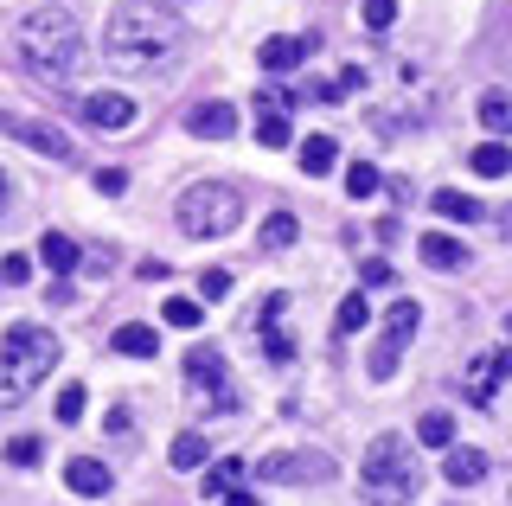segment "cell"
I'll use <instances>...</instances> for the list:
<instances>
[{
	"label": "cell",
	"mask_w": 512,
	"mask_h": 506,
	"mask_svg": "<svg viewBox=\"0 0 512 506\" xmlns=\"http://www.w3.org/2000/svg\"><path fill=\"white\" fill-rule=\"evenodd\" d=\"M7 462H13V468H32V462H39V442H32V436L7 442Z\"/></svg>",
	"instance_id": "e575fe53"
},
{
	"label": "cell",
	"mask_w": 512,
	"mask_h": 506,
	"mask_svg": "<svg viewBox=\"0 0 512 506\" xmlns=\"http://www.w3.org/2000/svg\"><path fill=\"white\" fill-rule=\"evenodd\" d=\"M167 462L186 468V474L205 468V436H199V430H180V436H173V449H167Z\"/></svg>",
	"instance_id": "603a6c76"
},
{
	"label": "cell",
	"mask_w": 512,
	"mask_h": 506,
	"mask_svg": "<svg viewBox=\"0 0 512 506\" xmlns=\"http://www.w3.org/2000/svg\"><path fill=\"white\" fill-rule=\"evenodd\" d=\"M109 481H116V474L96 462V455H77V462H64V487H71V494H84V500H103Z\"/></svg>",
	"instance_id": "7c38bea8"
},
{
	"label": "cell",
	"mask_w": 512,
	"mask_h": 506,
	"mask_svg": "<svg viewBox=\"0 0 512 506\" xmlns=\"http://www.w3.org/2000/svg\"><path fill=\"white\" fill-rule=\"evenodd\" d=\"M506 340H512V314H506Z\"/></svg>",
	"instance_id": "7bdbcfd3"
},
{
	"label": "cell",
	"mask_w": 512,
	"mask_h": 506,
	"mask_svg": "<svg viewBox=\"0 0 512 506\" xmlns=\"http://www.w3.org/2000/svg\"><path fill=\"white\" fill-rule=\"evenodd\" d=\"M84 404H90L84 385H64V391H58V423H84Z\"/></svg>",
	"instance_id": "4dcf8cb0"
},
{
	"label": "cell",
	"mask_w": 512,
	"mask_h": 506,
	"mask_svg": "<svg viewBox=\"0 0 512 506\" xmlns=\"http://www.w3.org/2000/svg\"><path fill=\"white\" fill-rule=\"evenodd\" d=\"M474 116H480V129H487L493 141H500V135H512V90H487Z\"/></svg>",
	"instance_id": "ac0fdd59"
},
{
	"label": "cell",
	"mask_w": 512,
	"mask_h": 506,
	"mask_svg": "<svg viewBox=\"0 0 512 506\" xmlns=\"http://www.w3.org/2000/svg\"><path fill=\"white\" fill-rule=\"evenodd\" d=\"M167 321H173V327H199V321H205V308L192 302V295H173V302H167Z\"/></svg>",
	"instance_id": "1f68e13d"
},
{
	"label": "cell",
	"mask_w": 512,
	"mask_h": 506,
	"mask_svg": "<svg viewBox=\"0 0 512 506\" xmlns=\"http://www.w3.org/2000/svg\"><path fill=\"white\" fill-rule=\"evenodd\" d=\"M186 129L205 135V141H224V135H237V109L231 103H192L186 109Z\"/></svg>",
	"instance_id": "4fadbf2b"
},
{
	"label": "cell",
	"mask_w": 512,
	"mask_h": 506,
	"mask_svg": "<svg viewBox=\"0 0 512 506\" xmlns=\"http://www.w3.org/2000/svg\"><path fill=\"white\" fill-rule=\"evenodd\" d=\"M333 84H340V97H346V90H365V71H359V65H346L340 77H333Z\"/></svg>",
	"instance_id": "ab89813d"
},
{
	"label": "cell",
	"mask_w": 512,
	"mask_h": 506,
	"mask_svg": "<svg viewBox=\"0 0 512 506\" xmlns=\"http://www.w3.org/2000/svg\"><path fill=\"white\" fill-rule=\"evenodd\" d=\"M256 141H263V148H288V141H295L288 109H263V116H256Z\"/></svg>",
	"instance_id": "d4e9b609"
},
{
	"label": "cell",
	"mask_w": 512,
	"mask_h": 506,
	"mask_svg": "<svg viewBox=\"0 0 512 506\" xmlns=\"http://www.w3.org/2000/svg\"><path fill=\"white\" fill-rule=\"evenodd\" d=\"M39 263H45L52 276H71V270H77V244H71L64 231H45V237H39Z\"/></svg>",
	"instance_id": "ffe728a7"
},
{
	"label": "cell",
	"mask_w": 512,
	"mask_h": 506,
	"mask_svg": "<svg viewBox=\"0 0 512 506\" xmlns=\"http://www.w3.org/2000/svg\"><path fill=\"white\" fill-rule=\"evenodd\" d=\"M359 282H365V289H384V282H391V263H384V257H372V263L359 270Z\"/></svg>",
	"instance_id": "8d00e7d4"
},
{
	"label": "cell",
	"mask_w": 512,
	"mask_h": 506,
	"mask_svg": "<svg viewBox=\"0 0 512 506\" xmlns=\"http://www.w3.org/2000/svg\"><path fill=\"white\" fill-rule=\"evenodd\" d=\"M32 276V257H7L0 263V282H26Z\"/></svg>",
	"instance_id": "f35d334b"
},
{
	"label": "cell",
	"mask_w": 512,
	"mask_h": 506,
	"mask_svg": "<svg viewBox=\"0 0 512 506\" xmlns=\"http://www.w3.org/2000/svg\"><path fill=\"white\" fill-rule=\"evenodd\" d=\"M282 314H288V295H269V302L256 308V321H250V327H256V334H269V327H282Z\"/></svg>",
	"instance_id": "836d02e7"
},
{
	"label": "cell",
	"mask_w": 512,
	"mask_h": 506,
	"mask_svg": "<svg viewBox=\"0 0 512 506\" xmlns=\"http://www.w3.org/2000/svg\"><path fill=\"white\" fill-rule=\"evenodd\" d=\"M77 116H84L90 129H128V122H135V103H128L122 90H90V97L77 103Z\"/></svg>",
	"instance_id": "8fae6325"
},
{
	"label": "cell",
	"mask_w": 512,
	"mask_h": 506,
	"mask_svg": "<svg viewBox=\"0 0 512 506\" xmlns=\"http://www.w3.org/2000/svg\"><path fill=\"white\" fill-rule=\"evenodd\" d=\"M359 494L365 506H410L416 500V455L404 436H372L359 462Z\"/></svg>",
	"instance_id": "277c9868"
},
{
	"label": "cell",
	"mask_w": 512,
	"mask_h": 506,
	"mask_svg": "<svg viewBox=\"0 0 512 506\" xmlns=\"http://www.w3.org/2000/svg\"><path fill=\"white\" fill-rule=\"evenodd\" d=\"M58 359V334L39 321H20L0 334V410H20L32 391H39V378L52 372Z\"/></svg>",
	"instance_id": "3957f363"
},
{
	"label": "cell",
	"mask_w": 512,
	"mask_h": 506,
	"mask_svg": "<svg viewBox=\"0 0 512 506\" xmlns=\"http://www.w3.org/2000/svg\"><path fill=\"white\" fill-rule=\"evenodd\" d=\"M186 385L192 391H212L218 417H231V410H237V391L224 385V353H218V346H192V353H186Z\"/></svg>",
	"instance_id": "9c48e42d"
},
{
	"label": "cell",
	"mask_w": 512,
	"mask_h": 506,
	"mask_svg": "<svg viewBox=\"0 0 512 506\" xmlns=\"http://www.w3.org/2000/svg\"><path fill=\"white\" fill-rule=\"evenodd\" d=\"M468 161H474L480 180H500V173H512V148H506V141H480Z\"/></svg>",
	"instance_id": "44dd1931"
},
{
	"label": "cell",
	"mask_w": 512,
	"mask_h": 506,
	"mask_svg": "<svg viewBox=\"0 0 512 506\" xmlns=\"http://www.w3.org/2000/svg\"><path fill=\"white\" fill-rule=\"evenodd\" d=\"M122 186H128V173H122V167H103V173H96V193H109V199H116Z\"/></svg>",
	"instance_id": "74e56055"
},
{
	"label": "cell",
	"mask_w": 512,
	"mask_h": 506,
	"mask_svg": "<svg viewBox=\"0 0 512 506\" xmlns=\"http://www.w3.org/2000/svg\"><path fill=\"white\" fill-rule=\"evenodd\" d=\"M7 199H13V186H7V173H0V212H7Z\"/></svg>",
	"instance_id": "b9f144b4"
},
{
	"label": "cell",
	"mask_w": 512,
	"mask_h": 506,
	"mask_svg": "<svg viewBox=\"0 0 512 506\" xmlns=\"http://www.w3.org/2000/svg\"><path fill=\"white\" fill-rule=\"evenodd\" d=\"M365 321H372V302H365V295H346L340 314H333V334H359Z\"/></svg>",
	"instance_id": "4316f807"
},
{
	"label": "cell",
	"mask_w": 512,
	"mask_h": 506,
	"mask_svg": "<svg viewBox=\"0 0 512 506\" xmlns=\"http://www.w3.org/2000/svg\"><path fill=\"white\" fill-rule=\"evenodd\" d=\"M506 378H512V359L506 353H474L468 366H461V398H468L474 410H493V398H500Z\"/></svg>",
	"instance_id": "30bf717a"
},
{
	"label": "cell",
	"mask_w": 512,
	"mask_h": 506,
	"mask_svg": "<svg viewBox=\"0 0 512 506\" xmlns=\"http://www.w3.org/2000/svg\"><path fill=\"white\" fill-rule=\"evenodd\" d=\"M199 295H205V302H218V295H231V276H224V270H205V276H199Z\"/></svg>",
	"instance_id": "d590c367"
},
{
	"label": "cell",
	"mask_w": 512,
	"mask_h": 506,
	"mask_svg": "<svg viewBox=\"0 0 512 506\" xmlns=\"http://www.w3.org/2000/svg\"><path fill=\"white\" fill-rule=\"evenodd\" d=\"M256 468V481H269V487H308V481H327L333 462L327 455H314V449H276V455H263V462H250Z\"/></svg>",
	"instance_id": "ba28073f"
},
{
	"label": "cell",
	"mask_w": 512,
	"mask_h": 506,
	"mask_svg": "<svg viewBox=\"0 0 512 506\" xmlns=\"http://www.w3.org/2000/svg\"><path fill=\"white\" fill-rule=\"evenodd\" d=\"M333 161H340V148H333L327 135H308V141H301V167H308V173H333Z\"/></svg>",
	"instance_id": "484cf974"
},
{
	"label": "cell",
	"mask_w": 512,
	"mask_h": 506,
	"mask_svg": "<svg viewBox=\"0 0 512 506\" xmlns=\"http://www.w3.org/2000/svg\"><path fill=\"white\" fill-rule=\"evenodd\" d=\"M378 186H384V173H378L372 161H352V167H346V193H352V199H372Z\"/></svg>",
	"instance_id": "83f0119b"
},
{
	"label": "cell",
	"mask_w": 512,
	"mask_h": 506,
	"mask_svg": "<svg viewBox=\"0 0 512 506\" xmlns=\"http://www.w3.org/2000/svg\"><path fill=\"white\" fill-rule=\"evenodd\" d=\"M442 474H448V487H480V481H487V455H480V449H448Z\"/></svg>",
	"instance_id": "2e32d148"
},
{
	"label": "cell",
	"mask_w": 512,
	"mask_h": 506,
	"mask_svg": "<svg viewBox=\"0 0 512 506\" xmlns=\"http://www.w3.org/2000/svg\"><path fill=\"white\" fill-rule=\"evenodd\" d=\"M365 26H372V33H391V26H397V0H365Z\"/></svg>",
	"instance_id": "f546056e"
},
{
	"label": "cell",
	"mask_w": 512,
	"mask_h": 506,
	"mask_svg": "<svg viewBox=\"0 0 512 506\" xmlns=\"http://www.w3.org/2000/svg\"><path fill=\"white\" fill-rule=\"evenodd\" d=\"M416 250H423V263H429V270H461V263H468V250H461L448 231H429Z\"/></svg>",
	"instance_id": "d6986e66"
},
{
	"label": "cell",
	"mask_w": 512,
	"mask_h": 506,
	"mask_svg": "<svg viewBox=\"0 0 512 506\" xmlns=\"http://www.w3.org/2000/svg\"><path fill=\"white\" fill-rule=\"evenodd\" d=\"M173 218H180L186 237H231L237 225H244V199H237V186L205 180V186H186L180 193Z\"/></svg>",
	"instance_id": "5b68a950"
},
{
	"label": "cell",
	"mask_w": 512,
	"mask_h": 506,
	"mask_svg": "<svg viewBox=\"0 0 512 506\" xmlns=\"http://www.w3.org/2000/svg\"><path fill=\"white\" fill-rule=\"evenodd\" d=\"M13 58L39 90H64L77 71H84V26H77L71 7H32L13 33Z\"/></svg>",
	"instance_id": "7a4b0ae2"
},
{
	"label": "cell",
	"mask_w": 512,
	"mask_h": 506,
	"mask_svg": "<svg viewBox=\"0 0 512 506\" xmlns=\"http://www.w3.org/2000/svg\"><path fill=\"white\" fill-rule=\"evenodd\" d=\"M416 442H423V449H448V442H455V417H448V410H429V417L416 423Z\"/></svg>",
	"instance_id": "cb8c5ba5"
},
{
	"label": "cell",
	"mask_w": 512,
	"mask_h": 506,
	"mask_svg": "<svg viewBox=\"0 0 512 506\" xmlns=\"http://www.w3.org/2000/svg\"><path fill=\"white\" fill-rule=\"evenodd\" d=\"M0 135L26 141L32 154H45V161H58V167H71V161H77V141L64 135L58 122H39V116H13V109H0Z\"/></svg>",
	"instance_id": "52a82bcc"
},
{
	"label": "cell",
	"mask_w": 512,
	"mask_h": 506,
	"mask_svg": "<svg viewBox=\"0 0 512 506\" xmlns=\"http://www.w3.org/2000/svg\"><path fill=\"white\" fill-rule=\"evenodd\" d=\"M180 13L160 7V0H122L103 26V58L128 77H148V71H167L180 58Z\"/></svg>",
	"instance_id": "6da1fadb"
},
{
	"label": "cell",
	"mask_w": 512,
	"mask_h": 506,
	"mask_svg": "<svg viewBox=\"0 0 512 506\" xmlns=\"http://www.w3.org/2000/svg\"><path fill=\"white\" fill-rule=\"evenodd\" d=\"M224 506H263L256 494H224Z\"/></svg>",
	"instance_id": "60d3db41"
},
{
	"label": "cell",
	"mask_w": 512,
	"mask_h": 506,
	"mask_svg": "<svg viewBox=\"0 0 512 506\" xmlns=\"http://www.w3.org/2000/svg\"><path fill=\"white\" fill-rule=\"evenodd\" d=\"M263 353H269V366H288V359H295V340H288L282 327H269V334H263Z\"/></svg>",
	"instance_id": "d6a6232c"
},
{
	"label": "cell",
	"mask_w": 512,
	"mask_h": 506,
	"mask_svg": "<svg viewBox=\"0 0 512 506\" xmlns=\"http://www.w3.org/2000/svg\"><path fill=\"white\" fill-rule=\"evenodd\" d=\"M301 237V225H295V212H269L263 218V231H256V250H263V257H276V250H288Z\"/></svg>",
	"instance_id": "e0dca14e"
},
{
	"label": "cell",
	"mask_w": 512,
	"mask_h": 506,
	"mask_svg": "<svg viewBox=\"0 0 512 506\" xmlns=\"http://www.w3.org/2000/svg\"><path fill=\"white\" fill-rule=\"evenodd\" d=\"M244 468H250V462H218L212 474H205V494H212V500L237 494V481H244Z\"/></svg>",
	"instance_id": "f1b7e54d"
},
{
	"label": "cell",
	"mask_w": 512,
	"mask_h": 506,
	"mask_svg": "<svg viewBox=\"0 0 512 506\" xmlns=\"http://www.w3.org/2000/svg\"><path fill=\"white\" fill-rule=\"evenodd\" d=\"M109 346H116L122 359H154L160 353V334H154L148 321H122L116 334H109Z\"/></svg>",
	"instance_id": "9a60e30c"
},
{
	"label": "cell",
	"mask_w": 512,
	"mask_h": 506,
	"mask_svg": "<svg viewBox=\"0 0 512 506\" xmlns=\"http://www.w3.org/2000/svg\"><path fill=\"white\" fill-rule=\"evenodd\" d=\"M308 52H314V33H308V39H295V33H276V39H263V45H256L263 71H295Z\"/></svg>",
	"instance_id": "5bb4252c"
},
{
	"label": "cell",
	"mask_w": 512,
	"mask_h": 506,
	"mask_svg": "<svg viewBox=\"0 0 512 506\" xmlns=\"http://www.w3.org/2000/svg\"><path fill=\"white\" fill-rule=\"evenodd\" d=\"M429 205H436L442 218H455V225H474V218H480V199H468V193H455V186H442V193L429 199Z\"/></svg>",
	"instance_id": "7402d4cb"
},
{
	"label": "cell",
	"mask_w": 512,
	"mask_h": 506,
	"mask_svg": "<svg viewBox=\"0 0 512 506\" xmlns=\"http://www.w3.org/2000/svg\"><path fill=\"white\" fill-rule=\"evenodd\" d=\"M416 327H423V302H391V314H384V340L372 346V378H391L397 359H404V346L416 340Z\"/></svg>",
	"instance_id": "8992f818"
}]
</instances>
